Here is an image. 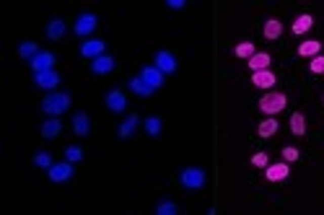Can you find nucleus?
<instances>
[{
	"instance_id": "nucleus-17",
	"label": "nucleus",
	"mask_w": 324,
	"mask_h": 215,
	"mask_svg": "<svg viewBox=\"0 0 324 215\" xmlns=\"http://www.w3.org/2000/svg\"><path fill=\"white\" fill-rule=\"evenodd\" d=\"M267 65H270V55L267 52H257L254 57H249V68L257 73V70H267Z\"/></svg>"
},
{
	"instance_id": "nucleus-23",
	"label": "nucleus",
	"mask_w": 324,
	"mask_h": 215,
	"mask_svg": "<svg viewBox=\"0 0 324 215\" xmlns=\"http://www.w3.org/2000/svg\"><path fill=\"white\" fill-rule=\"evenodd\" d=\"M62 34H65V24L60 18H55V21H50V26H47V36L55 41V39H62Z\"/></svg>"
},
{
	"instance_id": "nucleus-34",
	"label": "nucleus",
	"mask_w": 324,
	"mask_h": 215,
	"mask_svg": "<svg viewBox=\"0 0 324 215\" xmlns=\"http://www.w3.org/2000/svg\"><path fill=\"white\" fill-rule=\"evenodd\" d=\"M283 158H286V163H288V161H298V150H296V148H291V145H288V148H283Z\"/></svg>"
},
{
	"instance_id": "nucleus-2",
	"label": "nucleus",
	"mask_w": 324,
	"mask_h": 215,
	"mask_svg": "<svg viewBox=\"0 0 324 215\" xmlns=\"http://www.w3.org/2000/svg\"><path fill=\"white\" fill-rule=\"evenodd\" d=\"M259 109H262L265 114H277V112H283L286 109V96L283 94H265L262 99H259Z\"/></svg>"
},
{
	"instance_id": "nucleus-18",
	"label": "nucleus",
	"mask_w": 324,
	"mask_h": 215,
	"mask_svg": "<svg viewBox=\"0 0 324 215\" xmlns=\"http://www.w3.org/2000/svg\"><path fill=\"white\" fill-rule=\"evenodd\" d=\"M311 26H314V18H311L309 13H304V16H298V18H296V24H293V34H306Z\"/></svg>"
},
{
	"instance_id": "nucleus-16",
	"label": "nucleus",
	"mask_w": 324,
	"mask_h": 215,
	"mask_svg": "<svg viewBox=\"0 0 324 215\" xmlns=\"http://www.w3.org/2000/svg\"><path fill=\"white\" fill-rule=\"evenodd\" d=\"M60 130H62V122H60V119H50V122L42 124V138L52 140V138H57V135H60Z\"/></svg>"
},
{
	"instance_id": "nucleus-26",
	"label": "nucleus",
	"mask_w": 324,
	"mask_h": 215,
	"mask_svg": "<svg viewBox=\"0 0 324 215\" xmlns=\"http://www.w3.org/2000/svg\"><path fill=\"white\" fill-rule=\"evenodd\" d=\"M161 124H164V122H161L158 117H148V119H145V133H148L150 138H156V135L161 133Z\"/></svg>"
},
{
	"instance_id": "nucleus-9",
	"label": "nucleus",
	"mask_w": 324,
	"mask_h": 215,
	"mask_svg": "<svg viewBox=\"0 0 324 215\" xmlns=\"http://www.w3.org/2000/svg\"><path fill=\"white\" fill-rule=\"evenodd\" d=\"M94 29H96V16H94V13H83V16L75 21V34H78V36L91 34Z\"/></svg>"
},
{
	"instance_id": "nucleus-33",
	"label": "nucleus",
	"mask_w": 324,
	"mask_h": 215,
	"mask_svg": "<svg viewBox=\"0 0 324 215\" xmlns=\"http://www.w3.org/2000/svg\"><path fill=\"white\" fill-rule=\"evenodd\" d=\"M311 73H316V75L324 73V57H314L311 60Z\"/></svg>"
},
{
	"instance_id": "nucleus-27",
	"label": "nucleus",
	"mask_w": 324,
	"mask_h": 215,
	"mask_svg": "<svg viewBox=\"0 0 324 215\" xmlns=\"http://www.w3.org/2000/svg\"><path fill=\"white\" fill-rule=\"evenodd\" d=\"M18 55H21V57H26V60H34V57L39 55V47L34 45V41H26V45H21V47H18Z\"/></svg>"
},
{
	"instance_id": "nucleus-25",
	"label": "nucleus",
	"mask_w": 324,
	"mask_h": 215,
	"mask_svg": "<svg viewBox=\"0 0 324 215\" xmlns=\"http://www.w3.org/2000/svg\"><path fill=\"white\" fill-rule=\"evenodd\" d=\"M233 55L241 57V60H249V57H254L257 52H254V45H252V41H241V45H236Z\"/></svg>"
},
{
	"instance_id": "nucleus-11",
	"label": "nucleus",
	"mask_w": 324,
	"mask_h": 215,
	"mask_svg": "<svg viewBox=\"0 0 324 215\" xmlns=\"http://www.w3.org/2000/svg\"><path fill=\"white\" fill-rule=\"evenodd\" d=\"M288 174H291L288 163H272V166H267V171H265L267 182H283V179H288Z\"/></svg>"
},
{
	"instance_id": "nucleus-30",
	"label": "nucleus",
	"mask_w": 324,
	"mask_h": 215,
	"mask_svg": "<svg viewBox=\"0 0 324 215\" xmlns=\"http://www.w3.org/2000/svg\"><path fill=\"white\" fill-rule=\"evenodd\" d=\"M34 163H36L39 168H50V166H52V158H50V153H36V156H34Z\"/></svg>"
},
{
	"instance_id": "nucleus-4",
	"label": "nucleus",
	"mask_w": 324,
	"mask_h": 215,
	"mask_svg": "<svg viewBox=\"0 0 324 215\" xmlns=\"http://www.w3.org/2000/svg\"><path fill=\"white\" fill-rule=\"evenodd\" d=\"M47 177H50V182H68L70 177H73V166H70V161H65V163H52L50 166V171H47Z\"/></svg>"
},
{
	"instance_id": "nucleus-28",
	"label": "nucleus",
	"mask_w": 324,
	"mask_h": 215,
	"mask_svg": "<svg viewBox=\"0 0 324 215\" xmlns=\"http://www.w3.org/2000/svg\"><path fill=\"white\" fill-rule=\"evenodd\" d=\"M277 133V122L275 119H265L262 124H259V135H262V138H272Z\"/></svg>"
},
{
	"instance_id": "nucleus-20",
	"label": "nucleus",
	"mask_w": 324,
	"mask_h": 215,
	"mask_svg": "<svg viewBox=\"0 0 324 215\" xmlns=\"http://www.w3.org/2000/svg\"><path fill=\"white\" fill-rule=\"evenodd\" d=\"M130 89H133V94H138V96H150V94H153V89H150V85H148L140 75L130 80Z\"/></svg>"
},
{
	"instance_id": "nucleus-5",
	"label": "nucleus",
	"mask_w": 324,
	"mask_h": 215,
	"mask_svg": "<svg viewBox=\"0 0 324 215\" xmlns=\"http://www.w3.org/2000/svg\"><path fill=\"white\" fill-rule=\"evenodd\" d=\"M156 68L161 73H177V57L166 50H158L156 52Z\"/></svg>"
},
{
	"instance_id": "nucleus-10",
	"label": "nucleus",
	"mask_w": 324,
	"mask_h": 215,
	"mask_svg": "<svg viewBox=\"0 0 324 215\" xmlns=\"http://www.w3.org/2000/svg\"><path fill=\"white\" fill-rule=\"evenodd\" d=\"M275 73L272 70H257V73H252V83L257 85V89H272L275 85Z\"/></svg>"
},
{
	"instance_id": "nucleus-32",
	"label": "nucleus",
	"mask_w": 324,
	"mask_h": 215,
	"mask_svg": "<svg viewBox=\"0 0 324 215\" xmlns=\"http://www.w3.org/2000/svg\"><path fill=\"white\" fill-rule=\"evenodd\" d=\"M252 163H254V166H259V168H267V166H270V163H267V153H254Z\"/></svg>"
},
{
	"instance_id": "nucleus-13",
	"label": "nucleus",
	"mask_w": 324,
	"mask_h": 215,
	"mask_svg": "<svg viewBox=\"0 0 324 215\" xmlns=\"http://www.w3.org/2000/svg\"><path fill=\"white\" fill-rule=\"evenodd\" d=\"M104 47H106V45H104L101 39L83 41V47H80V55H83V57H94V60H96V57H101V55H104Z\"/></svg>"
},
{
	"instance_id": "nucleus-35",
	"label": "nucleus",
	"mask_w": 324,
	"mask_h": 215,
	"mask_svg": "<svg viewBox=\"0 0 324 215\" xmlns=\"http://www.w3.org/2000/svg\"><path fill=\"white\" fill-rule=\"evenodd\" d=\"M166 6H169V8H182L184 3H182V0H169V3H166Z\"/></svg>"
},
{
	"instance_id": "nucleus-21",
	"label": "nucleus",
	"mask_w": 324,
	"mask_h": 215,
	"mask_svg": "<svg viewBox=\"0 0 324 215\" xmlns=\"http://www.w3.org/2000/svg\"><path fill=\"white\" fill-rule=\"evenodd\" d=\"M291 133L293 135H304L306 133V119H304V114H301V112L291 114Z\"/></svg>"
},
{
	"instance_id": "nucleus-22",
	"label": "nucleus",
	"mask_w": 324,
	"mask_h": 215,
	"mask_svg": "<svg viewBox=\"0 0 324 215\" xmlns=\"http://www.w3.org/2000/svg\"><path fill=\"white\" fill-rule=\"evenodd\" d=\"M319 50H321V45L311 39V41H304V45L298 47V55H301V57H316Z\"/></svg>"
},
{
	"instance_id": "nucleus-15",
	"label": "nucleus",
	"mask_w": 324,
	"mask_h": 215,
	"mask_svg": "<svg viewBox=\"0 0 324 215\" xmlns=\"http://www.w3.org/2000/svg\"><path fill=\"white\" fill-rule=\"evenodd\" d=\"M73 133L80 135V138H86V135L91 133V122H89V117H86L83 112H78V114L73 117Z\"/></svg>"
},
{
	"instance_id": "nucleus-7",
	"label": "nucleus",
	"mask_w": 324,
	"mask_h": 215,
	"mask_svg": "<svg viewBox=\"0 0 324 215\" xmlns=\"http://www.w3.org/2000/svg\"><path fill=\"white\" fill-rule=\"evenodd\" d=\"M140 78H143V80H145L153 91L164 85V73H161L156 65H153V68H150V65H148V68H143V70H140Z\"/></svg>"
},
{
	"instance_id": "nucleus-14",
	"label": "nucleus",
	"mask_w": 324,
	"mask_h": 215,
	"mask_svg": "<svg viewBox=\"0 0 324 215\" xmlns=\"http://www.w3.org/2000/svg\"><path fill=\"white\" fill-rule=\"evenodd\" d=\"M96 75H106V73H112L114 70V60L109 57V55H101V57H96L94 60V68H91Z\"/></svg>"
},
{
	"instance_id": "nucleus-24",
	"label": "nucleus",
	"mask_w": 324,
	"mask_h": 215,
	"mask_svg": "<svg viewBox=\"0 0 324 215\" xmlns=\"http://www.w3.org/2000/svg\"><path fill=\"white\" fill-rule=\"evenodd\" d=\"M280 34H283V24H280V21H275V18H270L267 24H265V36H267V39H277Z\"/></svg>"
},
{
	"instance_id": "nucleus-31",
	"label": "nucleus",
	"mask_w": 324,
	"mask_h": 215,
	"mask_svg": "<svg viewBox=\"0 0 324 215\" xmlns=\"http://www.w3.org/2000/svg\"><path fill=\"white\" fill-rule=\"evenodd\" d=\"M156 212H158V215H177V205H174V202H161V205L156 207Z\"/></svg>"
},
{
	"instance_id": "nucleus-8",
	"label": "nucleus",
	"mask_w": 324,
	"mask_h": 215,
	"mask_svg": "<svg viewBox=\"0 0 324 215\" xmlns=\"http://www.w3.org/2000/svg\"><path fill=\"white\" fill-rule=\"evenodd\" d=\"M106 106H109L114 114H122V112L127 109V99H125V94L117 91V89L109 91V94H106Z\"/></svg>"
},
{
	"instance_id": "nucleus-19",
	"label": "nucleus",
	"mask_w": 324,
	"mask_h": 215,
	"mask_svg": "<svg viewBox=\"0 0 324 215\" xmlns=\"http://www.w3.org/2000/svg\"><path fill=\"white\" fill-rule=\"evenodd\" d=\"M138 122H140L138 114H130V117L122 122V127H119V138H130V135H133L135 127H138Z\"/></svg>"
},
{
	"instance_id": "nucleus-12",
	"label": "nucleus",
	"mask_w": 324,
	"mask_h": 215,
	"mask_svg": "<svg viewBox=\"0 0 324 215\" xmlns=\"http://www.w3.org/2000/svg\"><path fill=\"white\" fill-rule=\"evenodd\" d=\"M52 65H55V55H52V52H39V55L31 60V68H34V73L52 70Z\"/></svg>"
},
{
	"instance_id": "nucleus-6",
	"label": "nucleus",
	"mask_w": 324,
	"mask_h": 215,
	"mask_svg": "<svg viewBox=\"0 0 324 215\" xmlns=\"http://www.w3.org/2000/svg\"><path fill=\"white\" fill-rule=\"evenodd\" d=\"M34 83L39 85V89H57L60 75L55 70H42V73H34Z\"/></svg>"
},
{
	"instance_id": "nucleus-3",
	"label": "nucleus",
	"mask_w": 324,
	"mask_h": 215,
	"mask_svg": "<svg viewBox=\"0 0 324 215\" xmlns=\"http://www.w3.org/2000/svg\"><path fill=\"white\" fill-rule=\"evenodd\" d=\"M179 182H182V187H187V189H200V187H205V171L197 168V166L184 168L182 174H179Z\"/></svg>"
},
{
	"instance_id": "nucleus-29",
	"label": "nucleus",
	"mask_w": 324,
	"mask_h": 215,
	"mask_svg": "<svg viewBox=\"0 0 324 215\" xmlns=\"http://www.w3.org/2000/svg\"><path fill=\"white\" fill-rule=\"evenodd\" d=\"M65 158H68L70 163H78V161H83V150L78 145H70L68 150H65Z\"/></svg>"
},
{
	"instance_id": "nucleus-1",
	"label": "nucleus",
	"mask_w": 324,
	"mask_h": 215,
	"mask_svg": "<svg viewBox=\"0 0 324 215\" xmlns=\"http://www.w3.org/2000/svg\"><path fill=\"white\" fill-rule=\"evenodd\" d=\"M68 106H70V94H65V91H50L42 99V112H47V114H62V112H68Z\"/></svg>"
}]
</instances>
